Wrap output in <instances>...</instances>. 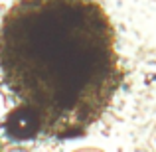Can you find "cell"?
<instances>
[{
	"mask_svg": "<svg viewBox=\"0 0 156 152\" xmlns=\"http://www.w3.org/2000/svg\"><path fill=\"white\" fill-rule=\"evenodd\" d=\"M0 71L30 133H81L117 87L109 18L95 0H18L0 28Z\"/></svg>",
	"mask_w": 156,
	"mask_h": 152,
	"instance_id": "obj_1",
	"label": "cell"
}]
</instances>
